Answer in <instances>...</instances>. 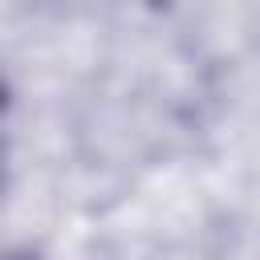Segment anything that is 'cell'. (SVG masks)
<instances>
[{"instance_id":"6da1fadb","label":"cell","mask_w":260,"mask_h":260,"mask_svg":"<svg viewBox=\"0 0 260 260\" xmlns=\"http://www.w3.org/2000/svg\"><path fill=\"white\" fill-rule=\"evenodd\" d=\"M8 260H24V256H8Z\"/></svg>"}]
</instances>
